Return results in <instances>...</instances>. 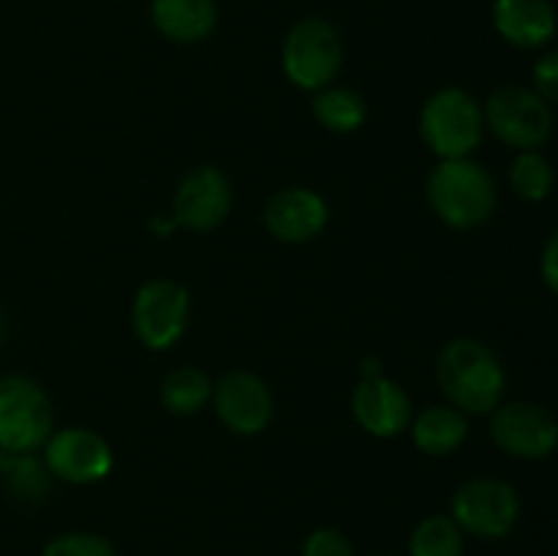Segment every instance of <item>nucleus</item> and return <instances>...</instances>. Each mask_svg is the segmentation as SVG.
<instances>
[{"instance_id":"1","label":"nucleus","mask_w":558,"mask_h":556,"mask_svg":"<svg viewBox=\"0 0 558 556\" xmlns=\"http://www.w3.org/2000/svg\"><path fill=\"white\" fill-rule=\"evenodd\" d=\"M436 379L447 403L463 414H490L505 398L507 374L501 360L477 338H452L436 363Z\"/></svg>"},{"instance_id":"2","label":"nucleus","mask_w":558,"mask_h":556,"mask_svg":"<svg viewBox=\"0 0 558 556\" xmlns=\"http://www.w3.org/2000/svg\"><path fill=\"white\" fill-rule=\"evenodd\" d=\"M430 210L450 229H477L496 213V183L483 164L469 158H441L425 183Z\"/></svg>"},{"instance_id":"3","label":"nucleus","mask_w":558,"mask_h":556,"mask_svg":"<svg viewBox=\"0 0 558 556\" xmlns=\"http://www.w3.org/2000/svg\"><path fill=\"white\" fill-rule=\"evenodd\" d=\"M485 134L483 104L463 87H439L420 109V136L434 156L469 158Z\"/></svg>"},{"instance_id":"4","label":"nucleus","mask_w":558,"mask_h":556,"mask_svg":"<svg viewBox=\"0 0 558 556\" xmlns=\"http://www.w3.org/2000/svg\"><path fill=\"white\" fill-rule=\"evenodd\" d=\"M287 80L300 90H322L332 85L343 69V38L330 20L303 16L289 27L281 47Z\"/></svg>"},{"instance_id":"5","label":"nucleus","mask_w":558,"mask_h":556,"mask_svg":"<svg viewBox=\"0 0 558 556\" xmlns=\"http://www.w3.org/2000/svg\"><path fill=\"white\" fill-rule=\"evenodd\" d=\"M485 129L507 147L539 150L554 136V109L534 87L501 85L483 107Z\"/></svg>"},{"instance_id":"6","label":"nucleus","mask_w":558,"mask_h":556,"mask_svg":"<svg viewBox=\"0 0 558 556\" xmlns=\"http://www.w3.org/2000/svg\"><path fill=\"white\" fill-rule=\"evenodd\" d=\"M54 431L52 401L31 376H0V450L36 452Z\"/></svg>"},{"instance_id":"7","label":"nucleus","mask_w":558,"mask_h":556,"mask_svg":"<svg viewBox=\"0 0 558 556\" xmlns=\"http://www.w3.org/2000/svg\"><path fill=\"white\" fill-rule=\"evenodd\" d=\"M452 521L463 534L480 540H501L515 529L521 516V496L507 480L472 478L452 494Z\"/></svg>"},{"instance_id":"8","label":"nucleus","mask_w":558,"mask_h":556,"mask_svg":"<svg viewBox=\"0 0 558 556\" xmlns=\"http://www.w3.org/2000/svg\"><path fill=\"white\" fill-rule=\"evenodd\" d=\"M189 289L174 278H153L142 283L131 303V325L142 347L167 352L189 330Z\"/></svg>"},{"instance_id":"9","label":"nucleus","mask_w":558,"mask_h":556,"mask_svg":"<svg viewBox=\"0 0 558 556\" xmlns=\"http://www.w3.org/2000/svg\"><path fill=\"white\" fill-rule=\"evenodd\" d=\"M488 428L494 445L521 461H543L558 447V420L543 403L501 401Z\"/></svg>"},{"instance_id":"10","label":"nucleus","mask_w":558,"mask_h":556,"mask_svg":"<svg viewBox=\"0 0 558 556\" xmlns=\"http://www.w3.org/2000/svg\"><path fill=\"white\" fill-rule=\"evenodd\" d=\"M44 463L49 474L63 483L93 485L112 474L114 452L98 431L69 425V428L52 431L44 445Z\"/></svg>"},{"instance_id":"11","label":"nucleus","mask_w":558,"mask_h":556,"mask_svg":"<svg viewBox=\"0 0 558 556\" xmlns=\"http://www.w3.org/2000/svg\"><path fill=\"white\" fill-rule=\"evenodd\" d=\"M213 409L232 434L256 436L272 423L276 401L262 376L251 371H229L213 385Z\"/></svg>"},{"instance_id":"12","label":"nucleus","mask_w":558,"mask_h":556,"mask_svg":"<svg viewBox=\"0 0 558 556\" xmlns=\"http://www.w3.org/2000/svg\"><path fill=\"white\" fill-rule=\"evenodd\" d=\"M232 210V183L218 167H196L180 180L172 218L180 229L205 234L221 227Z\"/></svg>"},{"instance_id":"13","label":"nucleus","mask_w":558,"mask_h":556,"mask_svg":"<svg viewBox=\"0 0 558 556\" xmlns=\"http://www.w3.org/2000/svg\"><path fill=\"white\" fill-rule=\"evenodd\" d=\"M352 414L365 434L376 439H396L414 418L412 398L390 376L360 379L352 392Z\"/></svg>"},{"instance_id":"14","label":"nucleus","mask_w":558,"mask_h":556,"mask_svg":"<svg viewBox=\"0 0 558 556\" xmlns=\"http://www.w3.org/2000/svg\"><path fill=\"white\" fill-rule=\"evenodd\" d=\"M330 221L325 196L305 185H289L270 196L265 207V227L276 240L289 245L308 243L319 238Z\"/></svg>"},{"instance_id":"15","label":"nucleus","mask_w":558,"mask_h":556,"mask_svg":"<svg viewBox=\"0 0 558 556\" xmlns=\"http://www.w3.org/2000/svg\"><path fill=\"white\" fill-rule=\"evenodd\" d=\"M494 31L515 49H543L554 41L558 14L554 0H494Z\"/></svg>"},{"instance_id":"16","label":"nucleus","mask_w":558,"mask_h":556,"mask_svg":"<svg viewBox=\"0 0 558 556\" xmlns=\"http://www.w3.org/2000/svg\"><path fill=\"white\" fill-rule=\"evenodd\" d=\"M150 22L167 41L199 44L218 25L216 0H150Z\"/></svg>"},{"instance_id":"17","label":"nucleus","mask_w":558,"mask_h":556,"mask_svg":"<svg viewBox=\"0 0 558 556\" xmlns=\"http://www.w3.org/2000/svg\"><path fill=\"white\" fill-rule=\"evenodd\" d=\"M409 431H412V442L420 452L445 458L466 442L469 414H463L452 403H436V407H428L420 414H414Z\"/></svg>"},{"instance_id":"18","label":"nucleus","mask_w":558,"mask_h":556,"mask_svg":"<svg viewBox=\"0 0 558 556\" xmlns=\"http://www.w3.org/2000/svg\"><path fill=\"white\" fill-rule=\"evenodd\" d=\"M0 480H3L5 494L20 505L44 501L52 488V474L36 452L0 450Z\"/></svg>"},{"instance_id":"19","label":"nucleus","mask_w":558,"mask_h":556,"mask_svg":"<svg viewBox=\"0 0 558 556\" xmlns=\"http://www.w3.org/2000/svg\"><path fill=\"white\" fill-rule=\"evenodd\" d=\"M213 401V379L196 365H180L161 382V403L169 414L194 418Z\"/></svg>"},{"instance_id":"20","label":"nucleus","mask_w":558,"mask_h":556,"mask_svg":"<svg viewBox=\"0 0 558 556\" xmlns=\"http://www.w3.org/2000/svg\"><path fill=\"white\" fill-rule=\"evenodd\" d=\"M311 109H314V118L332 134H354L368 118L365 98L343 85H327L316 90Z\"/></svg>"},{"instance_id":"21","label":"nucleus","mask_w":558,"mask_h":556,"mask_svg":"<svg viewBox=\"0 0 558 556\" xmlns=\"http://www.w3.org/2000/svg\"><path fill=\"white\" fill-rule=\"evenodd\" d=\"M409 556H463V532L452 516H428L412 529Z\"/></svg>"},{"instance_id":"22","label":"nucleus","mask_w":558,"mask_h":556,"mask_svg":"<svg viewBox=\"0 0 558 556\" xmlns=\"http://www.w3.org/2000/svg\"><path fill=\"white\" fill-rule=\"evenodd\" d=\"M554 164L539 150H521L510 167V189L523 202H543L554 191Z\"/></svg>"},{"instance_id":"23","label":"nucleus","mask_w":558,"mask_h":556,"mask_svg":"<svg viewBox=\"0 0 558 556\" xmlns=\"http://www.w3.org/2000/svg\"><path fill=\"white\" fill-rule=\"evenodd\" d=\"M41 556H118L112 540L98 532H63L49 540Z\"/></svg>"},{"instance_id":"24","label":"nucleus","mask_w":558,"mask_h":556,"mask_svg":"<svg viewBox=\"0 0 558 556\" xmlns=\"http://www.w3.org/2000/svg\"><path fill=\"white\" fill-rule=\"evenodd\" d=\"M300 556H357L354 545L341 529L336 527H319L303 540Z\"/></svg>"},{"instance_id":"25","label":"nucleus","mask_w":558,"mask_h":556,"mask_svg":"<svg viewBox=\"0 0 558 556\" xmlns=\"http://www.w3.org/2000/svg\"><path fill=\"white\" fill-rule=\"evenodd\" d=\"M532 87L554 107L558 104V49H550L534 63Z\"/></svg>"},{"instance_id":"26","label":"nucleus","mask_w":558,"mask_h":556,"mask_svg":"<svg viewBox=\"0 0 558 556\" xmlns=\"http://www.w3.org/2000/svg\"><path fill=\"white\" fill-rule=\"evenodd\" d=\"M539 273H543V281L550 292L558 294V232H554L545 243L543 256H539Z\"/></svg>"},{"instance_id":"27","label":"nucleus","mask_w":558,"mask_h":556,"mask_svg":"<svg viewBox=\"0 0 558 556\" xmlns=\"http://www.w3.org/2000/svg\"><path fill=\"white\" fill-rule=\"evenodd\" d=\"M147 229H150L156 238H169V234L174 232L178 227V221L172 218V213H156V216H150V221H147Z\"/></svg>"},{"instance_id":"28","label":"nucleus","mask_w":558,"mask_h":556,"mask_svg":"<svg viewBox=\"0 0 558 556\" xmlns=\"http://www.w3.org/2000/svg\"><path fill=\"white\" fill-rule=\"evenodd\" d=\"M360 374H363V379H371V376H381L379 360H376V358L363 360V368H360Z\"/></svg>"},{"instance_id":"29","label":"nucleus","mask_w":558,"mask_h":556,"mask_svg":"<svg viewBox=\"0 0 558 556\" xmlns=\"http://www.w3.org/2000/svg\"><path fill=\"white\" fill-rule=\"evenodd\" d=\"M3 343H5V316L3 311H0V349H3Z\"/></svg>"}]
</instances>
